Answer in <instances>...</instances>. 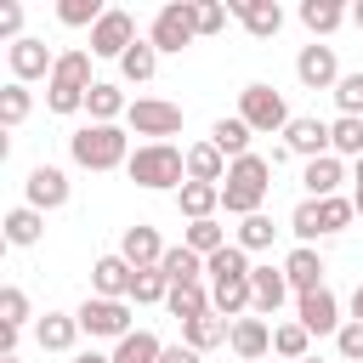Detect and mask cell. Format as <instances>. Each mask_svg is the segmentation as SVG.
<instances>
[{"label":"cell","instance_id":"48","mask_svg":"<svg viewBox=\"0 0 363 363\" xmlns=\"http://www.w3.org/2000/svg\"><path fill=\"white\" fill-rule=\"evenodd\" d=\"M335 346H340V357H346V363H363V323H340Z\"/></svg>","mask_w":363,"mask_h":363},{"label":"cell","instance_id":"19","mask_svg":"<svg viewBox=\"0 0 363 363\" xmlns=\"http://www.w3.org/2000/svg\"><path fill=\"white\" fill-rule=\"evenodd\" d=\"M301 182H306V199H335V193H340V182H346V164H340L335 153H323V159H306Z\"/></svg>","mask_w":363,"mask_h":363},{"label":"cell","instance_id":"33","mask_svg":"<svg viewBox=\"0 0 363 363\" xmlns=\"http://www.w3.org/2000/svg\"><path fill=\"white\" fill-rule=\"evenodd\" d=\"M170 318H182V323H193V318H204L210 312V295H204V284H170Z\"/></svg>","mask_w":363,"mask_h":363},{"label":"cell","instance_id":"20","mask_svg":"<svg viewBox=\"0 0 363 363\" xmlns=\"http://www.w3.org/2000/svg\"><path fill=\"white\" fill-rule=\"evenodd\" d=\"M284 278H289V289H295V295H306V289H323V255H318L312 244L289 250V261H284Z\"/></svg>","mask_w":363,"mask_h":363},{"label":"cell","instance_id":"45","mask_svg":"<svg viewBox=\"0 0 363 363\" xmlns=\"http://www.w3.org/2000/svg\"><path fill=\"white\" fill-rule=\"evenodd\" d=\"M0 323H6V329H23V323H28V295H23L17 284L0 289Z\"/></svg>","mask_w":363,"mask_h":363},{"label":"cell","instance_id":"29","mask_svg":"<svg viewBox=\"0 0 363 363\" xmlns=\"http://www.w3.org/2000/svg\"><path fill=\"white\" fill-rule=\"evenodd\" d=\"M159 357H164V346H159L153 329H130V335L113 346V363H159Z\"/></svg>","mask_w":363,"mask_h":363},{"label":"cell","instance_id":"43","mask_svg":"<svg viewBox=\"0 0 363 363\" xmlns=\"http://www.w3.org/2000/svg\"><path fill=\"white\" fill-rule=\"evenodd\" d=\"M289 233H295L301 244L323 238V221H318V199H301V204H295V216H289Z\"/></svg>","mask_w":363,"mask_h":363},{"label":"cell","instance_id":"21","mask_svg":"<svg viewBox=\"0 0 363 363\" xmlns=\"http://www.w3.org/2000/svg\"><path fill=\"white\" fill-rule=\"evenodd\" d=\"M187 182L221 187V182H227V153H221L216 142H193V147H187Z\"/></svg>","mask_w":363,"mask_h":363},{"label":"cell","instance_id":"14","mask_svg":"<svg viewBox=\"0 0 363 363\" xmlns=\"http://www.w3.org/2000/svg\"><path fill=\"white\" fill-rule=\"evenodd\" d=\"M284 147L301 153V159H323V153H329V125L312 119V113H295L289 130H284Z\"/></svg>","mask_w":363,"mask_h":363},{"label":"cell","instance_id":"15","mask_svg":"<svg viewBox=\"0 0 363 363\" xmlns=\"http://www.w3.org/2000/svg\"><path fill=\"white\" fill-rule=\"evenodd\" d=\"M130 278H136V267H130L125 255H102V261L91 267V289H96L102 301H130Z\"/></svg>","mask_w":363,"mask_h":363},{"label":"cell","instance_id":"5","mask_svg":"<svg viewBox=\"0 0 363 363\" xmlns=\"http://www.w3.org/2000/svg\"><path fill=\"white\" fill-rule=\"evenodd\" d=\"M238 119L250 125V130H261V136H272V130H289V102L272 91V85H244L238 91Z\"/></svg>","mask_w":363,"mask_h":363},{"label":"cell","instance_id":"50","mask_svg":"<svg viewBox=\"0 0 363 363\" xmlns=\"http://www.w3.org/2000/svg\"><path fill=\"white\" fill-rule=\"evenodd\" d=\"M159 363H204V357H199L193 346H164V357H159Z\"/></svg>","mask_w":363,"mask_h":363},{"label":"cell","instance_id":"3","mask_svg":"<svg viewBox=\"0 0 363 363\" xmlns=\"http://www.w3.org/2000/svg\"><path fill=\"white\" fill-rule=\"evenodd\" d=\"M91 85H96L91 79V51H62L51 79H45V108L51 113H74V108H85Z\"/></svg>","mask_w":363,"mask_h":363},{"label":"cell","instance_id":"47","mask_svg":"<svg viewBox=\"0 0 363 363\" xmlns=\"http://www.w3.org/2000/svg\"><path fill=\"white\" fill-rule=\"evenodd\" d=\"M193 23H199V34H221L227 28V6L221 0H193Z\"/></svg>","mask_w":363,"mask_h":363},{"label":"cell","instance_id":"12","mask_svg":"<svg viewBox=\"0 0 363 363\" xmlns=\"http://www.w3.org/2000/svg\"><path fill=\"white\" fill-rule=\"evenodd\" d=\"M130 45H136V17L130 11H108L91 28V57H125Z\"/></svg>","mask_w":363,"mask_h":363},{"label":"cell","instance_id":"40","mask_svg":"<svg viewBox=\"0 0 363 363\" xmlns=\"http://www.w3.org/2000/svg\"><path fill=\"white\" fill-rule=\"evenodd\" d=\"M306 340H312V335H306V323H278V329H272V352H278V357H289V363L312 357V352H306Z\"/></svg>","mask_w":363,"mask_h":363},{"label":"cell","instance_id":"1","mask_svg":"<svg viewBox=\"0 0 363 363\" xmlns=\"http://www.w3.org/2000/svg\"><path fill=\"white\" fill-rule=\"evenodd\" d=\"M267 187H272V159H261V153H244V159H233L227 164V182H221V210L227 216H261V204H267Z\"/></svg>","mask_w":363,"mask_h":363},{"label":"cell","instance_id":"42","mask_svg":"<svg viewBox=\"0 0 363 363\" xmlns=\"http://www.w3.org/2000/svg\"><path fill=\"white\" fill-rule=\"evenodd\" d=\"M272 233H278V227H272V216H244L233 244H238V250H272Z\"/></svg>","mask_w":363,"mask_h":363},{"label":"cell","instance_id":"34","mask_svg":"<svg viewBox=\"0 0 363 363\" xmlns=\"http://www.w3.org/2000/svg\"><path fill=\"white\" fill-rule=\"evenodd\" d=\"M250 136H255V130H250L244 119H216V125H210V142H216L227 159H244V153H250Z\"/></svg>","mask_w":363,"mask_h":363},{"label":"cell","instance_id":"53","mask_svg":"<svg viewBox=\"0 0 363 363\" xmlns=\"http://www.w3.org/2000/svg\"><path fill=\"white\" fill-rule=\"evenodd\" d=\"M352 210H357V216H363V187H357V193H352Z\"/></svg>","mask_w":363,"mask_h":363},{"label":"cell","instance_id":"8","mask_svg":"<svg viewBox=\"0 0 363 363\" xmlns=\"http://www.w3.org/2000/svg\"><path fill=\"white\" fill-rule=\"evenodd\" d=\"M74 318H79L85 335H102V340H125V335H130V301H102V295H91Z\"/></svg>","mask_w":363,"mask_h":363},{"label":"cell","instance_id":"24","mask_svg":"<svg viewBox=\"0 0 363 363\" xmlns=\"http://www.w3.org/2000/svg\"><path fill=\"white\" fill-rule=\"evenodd\" d=\"M227 346H233L238 357H267V352H272V323H267V318H238L233 335H227Z\"/></svg>","mask_w":363,"mask_h":363},{"label":"cell","instance_id":"7","mask_svg":"<svg viewBox=\"0 0 363 363\" xmlns=\"http://www.w3.org/2000/svg\"><path fill=\"white\" fill-rule=\"evenodd\" d=\"M125 119H130V130H136V136H153V142H164V136H176V130H182V108H176V102H164V96H136Z\"/></svg>","mask_w":363,"mask_h":363},{"label":"cell","instance_id":"38","mask_svg":"<svg viewBox=\"0 0 363 363\" xmlns=\"http://www.w3.org/2000/svg\"><path fill=\"white\" fill-rule=\"evenodd\" d=\"M28 108H34V96H28V85H17V79H11V85L0 91V125H6V130H17V125L28 119Z\"/></svg>","mask_w":363,"mask_h":363},{"label":"cell","instance_id":"28","mask_svg":"<svg viewBox=\"0 0 363 363\" xmlns=\"http://www.w3.org/2000/svg\"><path fill=\"white\" fill-rule=\"evenodd\" d=\"M210 306L227 318V323H238L250 306H255V295H250V278H233V284H216L210 289Z\"/></svg>","mask_w":363,"mask_h":363},{"label":"cell","instance_id":"54","mask_svg":"<svg viewBox=\"0 0 363 363\" xmlns=\"http://www.w3.org/2000/svg\"><path fill=\"white\" fill-rule=\"evenodd\" d=\"M352 23H357V28H363V0H357V6H352Z\"/></svg>","mask_w":363,"mask_h":363},{"label":"cell","instance_id":"11","mask_svg":"<svg viewBox=\"0 0 363 363\" xmlns=\"http://www.w3.org/2000/svg\"><path fill=\"white\" fill-rule=\"evenodd\" d=\"M295 323H306V335H340V301H335V289H306L295 301Z\"/></svg>","mask_w":363,"mask_h":363},{"label":"cell","instance_id":"27","mask_svg":"<svg viewBox=\"0 0 363 363\" xmlns=\"http://www.w3.org/2000/svg\"><path fill=\"white\" fill-rule=\"evenodd\" d=\"M204 272H210V289H216V284H233V278H250L255 267H250V250H238V244H227V250H216V255L204 261Z\"/></svg>","mask_w":363,"mask_h":363},{"label":"cell","instance_id":"10","mask_svg":"<svg viewBox=\"0 0 363 363\" xmlns=\"http://www.w3.org/2000/svg\"><path fill=\"white\" fill-rule=\"evenodd\" d=\"M295 79H301L306 91H335V85H340L335 45H301V57H295Z\"/></svg>","mask_w":363,"mask_h":363},{"label":"cell","instance_id":"36","mask_svg":"<svg viewBox=\"0 0 363 363\" xmlns=\"http://www.w3.org/2000/svg\"><path fill=\"white\" fill-rule=\"evenodd\" d=\"M119 68H125V79H136V85H147L153 74H159V51H153V40H136L125 57H119Z\"/></svg>","mask_w":363,"mask_h":363},{"label":"cell","instance_id":"17","mask_svg":"<svg viewBox=\"0 0 363 363\" xmlns=\"http://www.w3.org/2000/svg\"><path fill=\"white\" fill-rule=\"evenodd\" d=\"M119 255H125L136 272H147V267H159V261H164V244H159V233H153L147 221H136V227H125V238H119Z\"/></svg>","mask_w":363,"mask_h":363},{"label":"cell","instance_id":"22","mask_svg":"<svg viewBox=\"0 0 363 363\" xmlns=\"http://www.w3.org/2000/svg\"><path fill=\"white\" fill-rule=\"evenodd\" d=\"M176 210H182L187 221H216V210H221V187H210V182H182Z\"/></svg>","mask_w":363,"mask_h":363},{"label":"cell","instance_id":"41","mask_svg":"<svg viewBox=\"0 0 363 363\" xmlns=\"http://www.w3.org/2000/svg\"><path fill=\"white\" fill-rule=\"evenodd\" d=\"M57 17H62L68 28H96V23L108 17V6H102V0H62Z\"/></svg>","mask_w":363,"mask_h":363},{"label":"cell","instance_id":"26","mask_svg":"<svg viewBox=\"0 0 363 363\" xmlns=\"http://www.w3.org/2000/svg\"><path fill=\"white\" fill-rule=\"evenodd\" d=\"M85 108H91V125H113L119 113H130V102H125V91H119V85H108V79H96V85H91V96H85Z\"/></svg>","mask_w":363,"mask_h":363},{"label":"cell","instance_id":"37","mask_svg":"<svg viewBox=\"0 0 363 363\" xmlns=\"http://www.w3.org/2000/svg\"><path fill=\"white\" fill-rule=\"evenodd\" d=\"M130 301H136V306H159V301H170V278H164L159 267L136 272V278H130Z\"/></svg>","mask_w":363,"mask_h":363},{"label":"cell","instance_id":"31","mask_svg":"<svg viewBox=\"0 0 363 363\" xmlns=\"http://www.w3.org/2000/svg\"><path fill=\"white\" fill-rule=\"evenodd\" d=\"M40 233H45V216H40V210H28V204H17V210L6 216V244H17V250H28V244H40Z\"/></svg>","mask_w":363,"mask_h":363},{"label":"cell","instance_id":"6","mask_svg":"<svg viewBox=\"0 0 363 363\" xmlns=\"http://www.w3.org/2000/svg\"><path fill=\"white\" fill-rule=\"evenodd\" d=\"M153 51H182V45H193L199 40V23H193V0H170V6H159V17H153Z\"/></svg>","mask_w":363,"mask_h":363},{"label":"cell","instance_id":"18","mask_svg":"<svg viewBox=\"0 0 363 363\" xmlns=\"http://www.w3.org/2000/svg\"><path fill=\"white\" fill-rule=\"evenodd\" d=\"M250 295H255V312L272 318V312L289 301V278H284V267H255V272H250Z\"/></svg>","mask_w":363,"mask_h":363},{"label":"cell","instance_id":"23","mask_svg":"<svg viewBox=\"0 0 363 363\" xmlns=\"http://www.w3.org/2000/svg\"><path fill=\"white\" fill-rule=\"evenodd\" d=\"M79 335H85V329H79V318H74V312H45V318L34 323V340H40L45 352H68Z\"/></svg>","mask_w":363,"mask_h":363},{"label":"cell","instance_id":"30","mask_svg":"<svg viewBox=\"0 0 363 363\" xmlns=\"http://www.w3.org/2000/svg\"><path fill=\"white\" fill-rule=\"evenodd\" d=\"M346 17H352V11H346L340 0H301V23H306L312 34H335Z\"/></svg>","mask_w":363,"mask_h":363},{"label":"cell","instance_id":"52","mask_svg":"<svg viewBox=\"0 0 363 363\" xmlns=\"http://www.w3.org/2000/svg\"><path fill=\"white\" fill-rule=\"evenodd\" d=\"M74 363H113V357H108V352H79Z\"/></svg>","mask_w":363,"mask_h":363},{"label":"cell","instance_id":"55","mask_svg":"<svg viewBox=\"0 0 363 363\" xmlns=\"http://www.w3.org/2000/svg\"><path fill=\"white\" fill-rule=\"evenodd\" d=\"M357 187H363V159H357Z\"/></svg>","mask_w":363,"mask_h":363},{"label":"cell","instance_id":"35","mask_svg":"<svg viewBox=\"0 0 363 363\" xmlns=\"http://www.w3.org/2000/svg\"><path fill=\"white\" fill-rule=\"evenodd\" d=\"M329 153H335V159H363V119H346V113H340V119L329 125Z\"/></svg>","mask_w":363,"mask_h":363},{"label":"cell","instance_id":"44","mask_svg":"<svg viewBox=\"0 0 363 363\" xmlns=\"http://www.w3.org/2000/svg\"><path fill=\"white\" fill-rule=\"evenodd\" d=\"M357 210H352V199H318V221H323V233H346V221H352Z\"/></svg>","mask_w":363,"mask_h":363},{"label":"cell","instance_id":"56","mask_svg":"<svg viewBox=\"0 0 363 363\" xmlns=\"http://www.w3.org/2000/svg\"><path fill=\"white\" fill-rule=\"evenodd\" d=\"M301 363H323V357H301Z\"/></svg>","mask_w":363,"mask_h":363},{"label":"cell","instance_id":"57","mask_svg":"<svg viewBox=\"0 0 363 363\" xmlns=\"http://www.w3.org/2000/svg\"><path fill=\"white\" fill-rule=\"evenodd\" d=\"M0 363H17V357H0Z\"/></svg>","mask_w":363,"mask_h":363},{"label":"cell","instance_id":"16","mask_svg":"<svg viewBox=\"0 0 363 363\" xmlns=\"http://www.w3.org/2000/svg\"><path fill=\"white\" fill-rule=\"evenodd\" d=\"M227 11H233L255 40H272V34L284 28V6H278V0H233Z\"/></svg>","mask_w":363,"mask_h":363},{"label":"cell","instance_id":"25","mask_svg":"<svg viewBox=\"0 0 363 363\" xmlns=\"http://www.w3.org/2000/svg\"><path fill=\"white\" fill-rule=\"evenodd\" d=\"M227 335H233V323H227V318H221L216 306H210L204 318H193V323H182V346H193V352H210V346H221Z\"/></svg>","mask_w":363,"mask_h":363},{"label":"cell","instance_id":"51","mask_svg":"<svg viewBox=\"0 0 363 363\" xmlns=\"http://www.w3.org/2000/svg\"><path fill=\"white\" fill-rule=\"evenodd\" d=\"M352 323H363V284L352 289Z\"/></svg>","mask_w":363,"mask_h":363},{"label":"cell","instance_id":"2","mask_svg":"<svg viewBox=\"0 0 363 363\" xmlns=\"http://www.w3.org/2000/svg\"><path fill=\"white\" fill-rule=\"evenodd\" d=\"M68 153H74L79 170H119V164H130V142H125L119 125H79L68 136Z\"/></svg>","mask_w":363,"mask_h":363},{"label":"cell","instance_id":"9","mask_svg":"<svg viewBox=\"0 0 363 363\" xmlns=\"http://www.w3.org/2000/svg\"><path fill=\"white\" fill-rule=\"evenodd\" d=\"M6 62H11V79H17V85H28V79H51V68H57L51 45L34 40V34H23L17 45H6Z\"/></svg>","mask_w":363,"mask_h":363},{"label":"cell","instance_id":"13","mask_svg":"<svg viewBox=\"0 0 363 363\" xmlns=\"http://www.w3.org/2000/svg\"><path fill=\"white\" fill-rule=\"evenodd\" d=\"M23 193H28V210H62L68 204V176L57 170V164H34L28 170V182H23Z\"/></svg>","mask_w":363,"mask_h":363},{"label":"cell","instance_id":"49","mask_svg":"<svg viewBox=\"0 0 363 363\" xmlns=\"http://www.w3.org/2000/svg\"><path fill=\"white\" fill-rule=\"evenodd\" d=\"M17 28H23V6H17V0H6V6H0V34H6V40H11V45H17V40H23V34H17Z\"/></svg>","mask_w":363,"mask_h":363},{"label":"cell","instance_id":"39","mask_svg":"<svg viewBox=\"0 0 363 363\" xmlns=\"http://www.w3.org/2000/svg\"><path fill=\"white\" fill-rule=\"evenodd\" d=\"M182 244H187L193 255H204V261H210L216 250H227V233H221L216 221H187V238H182Z\"/></svg>","mask_w":363,"mask_h":363},{"label":"cell","instance_id":"4","mask_svg":"<svg viewBox=\"0 0 363 363\" xmlns=\"http://www.w3.org/2000/svg\"><path fill=\"white\" fill-rule=\"evenodd\" d=\"M130 182L136 187H153V193H164V187H176L182 193V182H187V153L182 147H170V142H147V147H136L130 153Z\"/></svg>","mask_w":363,"mask_h":363},{"label":"cell","instance_id":"46","mask_svg":"<svg viewBox=\"0 0 363 363\" xmlns=\"http://www.w3.org/2000/svg\"><path fill=\"white\" fill-rule=\"evenodd\" d=\"M335 102H340V113H346V119H363V74H340Z\"/></svg>","mask_w":363,"mask_h":363},{"label":"cell","instance_id":"32","mask_svg":"<svg viewBox=\"0 0 363 363\" xmlns=\"http://www.w3.org/2000/svg\"><path fill=\"white\" fill-rule=\"evenodd\" d=\"M159 272H164L170 284H199V278H204V255H193L187 244H176V250H164Z\"/></svg>","mask_w":363,"mask_h":363}]
</instances>
